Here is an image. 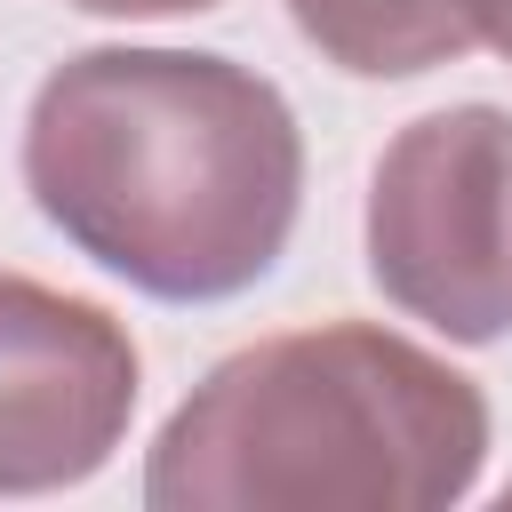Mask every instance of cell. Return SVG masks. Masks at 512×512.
<instances>
[{
	"label": "cell",
	"instance_id": "6da1fadb",
	"mask_svg": "<svg viewBox=\"0 0 512 512\" xmlns=\"http://www.w3.org/2000/svg\"><path fill=\"white\" fill-rule=\"evenodd\" d=\"M40 216L168 304H216L272 272L304 192V144L272 80L224 56L88 48L48 72L24 128Z\"/></svg>",
	"mask_w": 512,
	"mask_h": 512
},
{
	"label": "cell",
	"instance_id": "7a4b0ae2",
	"mask_svg": "<svg viewBox=\"0 0 512 512\" xmlns=\"http://www.w3.org/2000/svg\"><path fill=\"white\" fill-rule=\"evenodd\" d=\"M480 392L384 328L232 352L160 432L152 512H432L472 488Z\"/></svg>",
	"mask_w": 512,
	"mask_h": 512
},
{
	"label": "cell",
	"instance_id": "3957f363",
	"mask_svg": "<svg viewBox=\"0 0 512 512\" xmlns=\"http://www.w3.org/2000/svg\"><path fill=\"white\" fill-rule=\"evenodd\" d=\"M376 288L456 344L512 328V112L456 104L416 120L368 192Z\"/></svg>",
	"mask_w": 512,
	"mask_h": 512
},
{
	"label": "cell",
	"instance_id": "277c9868",
	"mask_svg": "<svg viewBox=\"0 0 512 512\" xmlns=\"http://www.w3.org/2000/svg\"><path fill=\"white\" fill-rule=\"evenodd\" d=\"M136 408V344L80 296L0 272V496L88 480Z\"/></svg>",
	"mask_w": 512,
	"mask_h": 512
},
{
	"label": "cell",
	"instance_id": "5b68a950",
	"mask_svg": "<svg viewBox=\"0 0 512 512\" xmlns=\"http://www.w3.org/2000/svg\"><path fill=\"white\" fill-rule=\"evenodd\" d=\"M288 16L320 56H336L344 72H368V80L432 72L480 40L464 0H288Z\"/></svg>",
	"mask_w": 512,
	"mask_h": 512
},
{
	"label": "cell",
	"instance_id": "8992f818",
	"mask_svg": "<svg viewBox=\"0 0 512 512\" xmlns=\"http://www.w3.org/2000/svg\"><path fill=\"white\" fill-rule=\"evenodd\" d=\"M464 8H472V32L512 56V0H464Z\"/></svg>",
	"mask_w": 512,
	"mask_h": 512
},
{
	"label": "cell",
	"instance_id": "52a82bcc",
	"mask_svg": "<svg viewBox=\"0 0 512 512\" xmlns=\"http://www.w3.org/2000/svg\"><path fill=\"white\" fill-rule=\"evenodd\" d=\"M96 16H184V8H216V0H80Z\"/></svg>",
	"mask_w": 512,
	"mask_h": 512
}]
</instances>
